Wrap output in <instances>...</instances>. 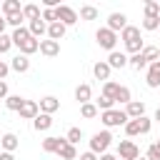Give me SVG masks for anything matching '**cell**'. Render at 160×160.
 <instances>
[{"label":"cell","mask_w":160,"mask_h":160,"mask_svg":"<svg viewBox=\"0 0 160 160\" xmlns=\"http://www.w3.org/2000/svg\"><path fill=\"white\" fill-rule=\"evenodd\" d=\"M128 112L125 110H120V108H112V110H105V112H100V122L110 130V128H125L128 125Z\"/></svg>","instance_id":"1"},{"label":"cell","mask_w":160,"mask_h":160,"mask_svg":"<svg viewBox=\"0 0 160 160\" xmlns=\"http://www.w3.org/2000/svg\"><path fill=\"white\" fill-rule=\"evenodd\" d=\"M110 145H112V135H110V130H100V132H95V135L90 138V152H95L98 158L105 155Z\"/></svg>","instance_id":"2"},{"label":"cell","mask_w":160,"mask_h":160,"mask_svg":"<svg viewBox=\"0 0 160 160\" xmlns=\"http://www.w3.org/2000/svg\"><path fill=\"white\" fill-rule=\"evenodd\" d=\"M95 42H98L102 50L112 52L115 45H118V32H112L110 28H98V32H95Z\"/></svg>","instance_id":"3"},{"label":"cell","mask_w":160,"mask_h":160,"mask_svg":"<svg viewBox=\"0 0 160 160\" xmlns=\"http://www.w3.org/2000/svg\"><path fill=\"white\" fill-rule=\"evenodd\" d=\"M118 158L120 160H138L140 158V148L132 140H120L118 142Z\"/></svg>","instance_id":"4"},{"label":"cell","mask_w":160,"mask_h":160,"mask_svg":"<svg viewBox=\"0 0 160 160\" xmlns=\"http://www.w3.org/2000/svg\"><path fill=\"white\" fill-rule=\"evenodd\" d=\"M55 15H58V22H62L65 28H70V25H75V22L80 20V15H78L70 5H58V8H55Z\"/></svg>","instance_id":"5"},{"label":"cell","mask_w":160,"mask_h":160,"mask_svg":"<svg viewBox=\"0 0 160 160\" xmlns=\"http://www.w3.org/2000/svg\"><path fill=\"white\" fill-rule=\"evenodd\" d=\"M105 28H110L112 32H122V30L128 28V18H125V12H110Z\"/></svg>","instance_id":"6"},{"label":"cell","mask_w":160,"mask_h":160,"mask_svg":"<svg viewBox=\"0 0 160 160\" xmlns=\"http://www.w3.org/2000/svg\"><path fill=\"white\" fill-rule=\"evenodd\" d=\"M18 115H20L22 120H35V118L40 115V105H38L35 100H25V102H22V108L18 110Z\"/></svg>","instance_id":"7"},{"label":"cell","mask_w":160,"mask_h":160,"mask_svg":"<svg viewBox=\"0 0 160 160\" xmlns=\"http://www.w3.org/2000/svg\"><path fill=\"white\" fill-rule=\"evenodd\" d=\"M145 82H148V88H160V60H155V62L148 65Z\"/></svg>","instance_id":"8"},{"label":"cell","mask_w":160,"mask_h":160,"mask_svg":"<svg viewBox=\"0 0 160 160\" xmlns=\"http://www.w3.org/2000/svg\"><path fill=\"white\" fill-rule=\"evenodd\" d=\"M110 72H112V68L108 65V60H98V62L92 65V75H95V80L108 82V80H110Z\"/></svg>","instance_id":"9"},{"label":"cell","mask_w":160,"mask_h":160,"mask_svg":"<svg viewBox=\"0 0 160 160\" xmlns=\"http://www.w3.org/2000/svg\"><path fill=\"white\" fill-rule=\"evenodd\" d=\"M38 105H40V112H45V115H52V112L60 110V100H58L55 95H45Z\"/></svg>","instance_id":"10"},{"label":"cell","mask_w":160,"mask_h":160,"mask_svg":"<svg viewBox=\"0 0 160 160\" xmlns=\"http://www.w3.org/2000/svg\"><path fill=\"white\" fill-rule=\"evenodd\" d=\"M125 112H128L130 120H138V118L145 115V102H142V100H130V102L125 105Z\"/></svg>","instance_id":"11"},{"label":"cell","mask_w":160,"mask_h":160,"mask_svg":"<svg viewBox=\"0 0 160 160\" xmlns=\"http://www.w3.org/2000/svg\"><path fill=\"white\" fill-rule=\"evenodd\" d=\"M65 142H68L65 138H55V135H50V138H45V140H42V150H45V152H55V155H58V152L62 150V145H65Z\"/></svg>","instance_id":"12"},{"label":"cell","mask_w":160,"mask_h":160,"mask_svg":"<svg viewBox=\"0 0 160 160\" xmlns=\"http://www.w3.org/2000/svg\"><path fill=\"white\" fill-rule=\"evenodd\" d=\"M28 30H30V35H32L35 40H40L42 35H48V22H45L42 18H38V20H32V22H28Z\"/></svg>","instance_id":"13"},{"label":"cell","mask_w":160,"mask_h":160,"mask_svg":"<svg viewBox=\"0 0 160 160\" xmlns=\"http://www.w3.org/2000/svg\"><path fill=\"white\" fill-rule=\"evenodd\" d=\"M40 52L45 55V58H55V55H60V42L58 40H40Z\"/></svg>","instance_id":"14"},{"label":"cell","mask_w":160,"mask_h":160,"mask_svg":"<svg viewBox=\"0 0 160 160\" xmlns=\"http://www.w3.org/2000/svg\"><path fill=\"white\" fill-rule=\"evenodd\" d=\"M10 70H15V72H28V70H30V58L22 55V52H18V55L10 60Z\"/></svg>","instance_id":"15"},{"label":"cell","mask_w":160,"mask_h":160,"mask_svg":"<svg viewBox=\"0 0 160 160\" xmlns=\"http://www.w3.org/2000/svg\"><path fill=\"white\" fill-rule=\"evenodd\" d=\"M75 100H78L80 105H85V102H92V88H90L88 82H80V85L75 88Z\"/></svg>","instance_id":"16"},{"label":"cell","mask_w":160,"mask_h":160,"mask_svg":"<svg viewBox=\"0 0 160 160\" xmlns=\"http://www.w3.org/2000/svg\"><path fill=\"white\" fill-rule=\"evenodd\" d=\"M18 145H20V138H18L15 132H5V135L0 138V148H2L5 152H15Z\"/></svg>","instance_id":"17"},{"label":"cell","mask_w":160,"mask_h":160,"mask_svg":"<svg viewBox=\"0 0 160 160\" xmlns=\"http://www.w3.org/2000/svg\"><path fill=\"white\" fill-rule=\"evenodd\" d=\"M108 65H110L112 70H122V68L128 65V55H125V52H118V50H112V52L108 55Z\"/></svg>","instance_id":"18"},{"label":"cell","mask_w":160,"mask_h":160,"mask_svg":"<svg viewBox=\"0 0 160 160\" xmlns=\"http://www.w3.org/2000/svg\"><path fill=\"white\" fill-rule=\"evenodd\" d=\"M20 12H22V5H20V0H2V18L20 15Z\"/></svg>","instance_id":"19"},{"label":"cell","mask_w":160,"mask_h":160,"mask_svg":"<svg viewBox=\"0 0 160 160\" xmlns=\"http://www.w3.org/2000/svg\"><path fill=\"white\" fill-rule=\"evenodd\" d=\"M22 18H25L28 22H32V20L42 18V10H40V5H35V2H28V5H22Z\"/></svg>","instance_id":"20"},{"label":"cell","mask_w":160,"mask_h":160,"mask_svg":"<svg viewBox=\"0 0 160 160\" xmlns=\"http://www.w3.org/2000/svg\"><path fill=\"white\" fill-rule=\"evenodd\" d=\"M120 40L128 45V42H135V40H142V35H140V28H135V25H128L122 32H120Z\"/></svg>","instance_id":"21"},{"label":"cell","mask_w":160,"mask_h":160,"mask_svg":"<svg viewBox=\"0 0 160 160\" xmlns=\"http://www.w3.org/2000/svg\"><path fill=\"white\" fill-rule=\"evenodd\" d=\"M32 128H35L38 132H42V130H50V128H52V115H45V112H40V115L32 120Z\"/></svg>","instance_id":"22"},{"label":"cell","mask_w":160,"mask_h":160,"mask_svg":"<svg viewBox=\"0 0 160 160\" xmlns=\"http://www.w3.org/2000/svg\"><path fill=\"white\" fill-rule=\"evenodd\" d=\"M65 30H68V28H65L62 22H52V25H48V38L60 42V40L65 38Z\"/></svg>","instance_id":"23"},{"label":"cell","mask_w":160,"mask_h":160,"mask_svg":"<svg viewBox=\"0 0 160 160\" xmlns=\"http://www.w3.org/2000/svg\"><path fill=\"white\" fill-rule=\"evenodd\" d=\"M10 38H12V45H15V48H20V45H22L25 40H30L32 35H30V30H28V28H18V30H12V35H10Z\"/></svg>","instance_id":"24"},{"label":"cell","mask_w":160,"mask_h":160,"mask_svg":"<svg viewBox=\"0 0 160 160\" xmlns=\"http://www.w3.org/2000/svg\"><path fill=\"white\" fill-rule=\"evenodd\" d=\"M128 65H130L132 70H138V72H140V70H145L150 62L145 60V55H142V52H138V55H130V58H128Z\"/></svg>","instance_id":"25"},{"label":"cell","mask_w":160,"mask_h":160,"mask_svg":"<svg viewBox=\"0 0 160 160\" xmlns=\"http://www.w3.org/2000/svg\"><path fill=\"white\" fill-rule=\"evenodd\" d=\"M38 50H40V40H35V38H30V40H25V42L20 45V52L28 55V58H30L32 52H38Z\"/></svg>","instance_id":"26"},{"label":"cell","mask_w":160,"mask_h":160,"mask_svg":"<svg viewBox=\"0 0 160 160\" xmlns=\"http://www.w3.org/2000/svg\"><path fill=\"white\" fill-rule=\"evenodd\" d=\"M80 115H82L85 120H92V118H98V115H100V110H98V105H95V102H85V105H80Z\"/></svg>","instance_id":"27"},{"label":"cell","mask_w":160,"mask_h":160,"mask_svg":"<svg viewBox=\"0 0 160 160\" xmlns=\"http://www.w3.org/2000/svg\"><path fill=\"white\" fill-rule=\"evenodd\" d=\"M22 102H25V98H20V95H8V98H5V108L12 110V112H18V110L22 108Z\"/></svg>","instance_id":"28"},{"label":"cell","mask_w":160,"mask_h":160,"mask_svg":"<svg viewBox=\"0 0 160 160\" xmlns=\"http://www.w3.org/2000/svg\"><path fill=\"white\" fill-rule=\"evenodd\" d=\"M118 90H120V82H112V80H108V82H102V95H105V98H110V100H115V95H118Z\"/></svg>","instance_id":"29"},{"label":"cell","mask_w":160,"mask_h":160,"mask_svg":"<svg viewBox=\"0 0 160 160\" xmlns=\"http://www.w3.org/2000/svg\"><path fill=\"white\" fill-rule=\"evenodd\" d=\"M58 155H60V160H78V150H75V145H70V142H65Z\"/></svg>","instance_id":"30"},{"label":"cell","mask_w":160,"mask_h":160,"mask_svg":"<svg viewBox=\"0 0 160 160\" xmlns=\"http://www.w3.org/2000/svg\"><path fill=\"white\" fill-rule=\"evenodd\" d=\"M145 18H160V2L158 0H148L145 2Z\"/></svg>","instance_id":"31"},{"label":"cell","mask_w":160,"mask_h":160,"mask_svg":"<svg viewBox=\"0 0 160 160\" xmlns=\"http://www.w3.org/2000/svg\"><path fill=\"white\" fill-rule=\"evenodd\" d=\"M80 20H98V8L95 5H82L80 8Z\"/></svg>","instance_id":"32"},{"label":"cell","mask_w":160,"mask_h":160,"mask_svg":"<svg viewBox=\"0 0 160 160\" xmlns=\"http://www.w3.org/2000/svg\"><path fill=\"white\" fill-rule=\"evenodd\" d=\"M142 55H145L148 62H155V60H160V48H155V45H145V48H142Z\"/></svg>","instance_id":"33"},{"label":"cell","mask_w":160,"mask_h":160,"mask_svg":"<svg viewBox=\"0 0 160 160\" xmlns=\"http://www.w3.org/2000/svg\"><path fill=\"white\" fill-rule=\"evenodd\" d=\"M130 100H132V95H130V88L120 85V90H118V95H115V102H120V105H128Z\"/></svg>","instance_id":"34"},{"label":"cell","mask_w":160,"mask_h":160,"mask_svg":"<svg viewBox=\"0 0 160 160\" xmlns=\"http://www.w3.org/2000/svg\"><path fill=\"white\" fill-rule=\"evenodd\" d=\"M95 105H98V110H100V112H105V110H112V105H115V100H110V98H105V95H100V98L95 100Z\"/></svg>","instance_id":"35"},{"label":"cell","mask_w":160,"mask_h":160,"mask_svg":"<svg viewBox=\"0 0 160 160\" xmlns=\"http://www.w3.org/2000/svg\"><path fill=\"white\" fill-rule=\"evenodd\" d=\"M65 140H68L70 145L80 142V140H82V130H80V128H70V130H68V135H65Z\"/></svg>","instance_id":"36"},{"label":"cell","mask_w":160,"mask_h":160,"mask_svg":"<svg viewBox=\"0 0 160 160\" xmlns=\"http://www.w3.org/2000/svg\"><path fill=\"white\" fill-rule=\"evenodd\" d=\"M142 30H160V18H142Z\"/></svg>","instance_id":"37"},{"label":"cell","mask_w":160,"mask_h":160,"mask_svg":"<svg viewBox=\"0 0 160 160\" xmlns=\"http://www.w3.org/2000/svg\"><path fill=\"white\" fill-rule=\"evenodd\" d=\"M125 132H128V138H135V135H140V120H128V125H125Z\"/></svg>","instance_id":"38"},{"label":"cell","mask_w":160,"mask_h":160,"mask_svg":"<svg viewBox=\"0 0 160 160\" xmlns=\"http://www.w3.org/2000/svg\"><path fill=\"white\" fill-rule=\"evenodd\" d=\"M138 120H140V135H148V132H150V128H152V118L142 115V118H138Z\"/></svg>","instance_id":"39"},{"label":"cell","mask_w":160,"mask_h":160,"mask_svg":"<svg viewBox=\"0 0 160 160\" xmlns=\"http://www.w3.org/2000/svg\"><path fill=\"white\" fill-rule=\"evenodd\" d=\"M5 20H8V25H10L12 30H18V28H22V20H25V18H22V12H20V15H10V18H5Z\"/></svg>","instance_id":"40"},{"label":"cell","mask_w":160,"mask_h":160,"mask_svg":"<svg viewBox=\"0 0 160 160\" xmlns=\"http://www.w3.org/2000/svg\"><path fill=\"white\" fill-rule=\"evenodd\" d=\"M10 48H12V38L10 35H0V55L10 52Z\"/></svg>","instance_id":"41"},{"label":"cell","mask_w":160,"mask_h":160,"mask_svg":"<svg viewBox=\"0 0 160 160\" xmlns=\"http://www.w3.org/2000/svg\"><path fill=\"white\" fill-rule=\"evenodd\" d=\"M145 158H148V160H160V148L152 142V145L148 148V155H145Z\"/></svg>","instance_id":"42"},{"label":"cell","mask_w":160,"mask_h":160,"mask_svg":"<svg viewBox=\"0 0 160 160\" xmlns=\"http://www.w3.org/2000/svg\"><path fill=\"white\" fill-rule=\"evenodd\" d=\"M10 72V62H5V60H0V80H5V75Z\"/></svg>","instance_id":"43"},{"label":"cell","mask_w":160,"mask_h":160,"mask_svg":"<svg viewBox=\"0 0 160 160\" xmlns=\"http://www.w3.org/2000/svg\"><path fill=\"white\" fill-rule=\"evenodd\" d=\"M8 95H10V92H8V82H5V80H0V100H5Z\"/></svg>","instance_id":"44"},{"label":"cell","mask_w":160,"mask_h":160,"mask_svg":"<svg viewBox=\"0 0 160 160\" xmlns=\"http://www.w3.org/2000/svg\"><path fill=\"white\" fill-rule=\"evenodd\" d=\"M80 160H98V155L88 150V152H82V155H80Z\"/></svg>","instance_id":"45"},{"label":"cell","mask_w":160,"mask_h":160,"mask_svg":"<svg viewBox=\"0 0 160 160\" xmlns=\"http://www.w3.org/2000/svg\"><path fill=\"white\" fill-rule=\"evenodd\" d=\"M5 28H8V20L0 15V35H5Z\"/></svg>","instance_id":"46"},{"label":"cell","mask_w":160,"mask_h":160,"mask_svg":"<svg viewBox=\"0 0 160 160\" xmlns=\"http://www.w3.org/2000/svg\"><path fill=\"white\" fill-rule=\"evenodd\" d=\"M0 160H15V155H12V152H5V150H2V152H0Z\"/></svg>","instance_id":"47"},{"label":"cell","mask_w":160,"mask_h":160,"mask_svg":"<svg viewBox=\"0 0 160 160\" xmlns=\"http://www.w3.org/2000/svg\"><path fill=\"white\" fill-rule=\"evenodd\" d=\"M98 160H118V155H110V152H105V155H100Z\"/></svg>","instance_id":"48"},{"label":"cell","mask_w":160,"mask_h":160,"mask_svg":"<svg viewBox=\"0 0 160 160\" xmlns=\"http://www.w3.org/2000/svg\"><path fill=\"white\" fill-rule=\"evenodd\" d=\"M152 120H155V122H160V105H158V110H155V115H152Z\"/></svg>","instance_id":"49"},{"label":"cell","mask_w":160,"mask_h":160,"mask_svg":"<svg viewBox=\"0 0 160 160\" xmlns=\"http://www.w3.org/2000/svg\"><path fill=\"white\" fill-rule=\"evenodd\" d=\"M155 145H158V148H160V138H158V140H155Z\"/></svg>","instance_id":"50"},{"label":"cell","mask_w":160,"mask_h":160,"mask_svg":"<svg viewBox=\"0 0 160 160\" xmlns=\"http://www.w3.org/2000/svg\"><path fill=\"white\" fill-rule=\"evenodd\" d=\"M138 160H148V158H138Z\"/></svg>","instance_id":"51"},{"label":"cell","mask_w":160,"mask_h":160,"mask_svg":"<svg viewBox=\"0 0 160 160\" xmlns=\"http://www.w3.org/2000/svg\"><path fill=\"white\" fill-rule=\"evenodd\" d=\"M0 12H2V2H0Z\"/></svg>","instance_id":"52"},{"label":"cell","mask_w":160,"mask_h":160,"mask_svg":"<svg viewBox=\"0 0 160 160\" xmlns=\"http://www.w3.org/2000/svg\"><path fill=\"white\" fill-rule=\"evenodd\" d=\"M118 160H120V158H118Z\"/></svg>","instance_id":"53"}]
</instances>
